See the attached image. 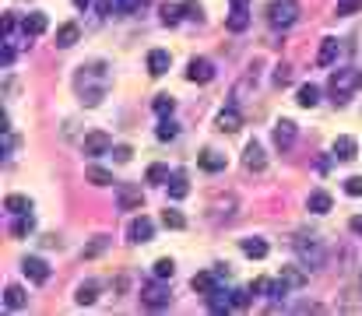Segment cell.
I'll use <instances>...</instances> for the list:
<instances>
[{"label": "cell", "instance_id": "cell-42", "mask_svg": "<svg viewBox=\"0 0 362 316\" xmlns=\"http://www.w3.org/2000/svg\"><path fill=\"white\" fill-rule=\"evenodd\" d=\"M113 158H116V162H131L134 151H131L127 144H116V148H113Z\"/></svg>", "mask_w": 362, "mask_h": 316}, {"label": "cell", "instance_id": "cell-39", "mask_svg": "<svg viewBox=\"0 0 362 316\" xmlns=\"http://www.w3.org/2000/svg\"><path fill=\"white\" fill-rule=\"evenodd\" d=\"M148 183H166L169 179V169L162 166V162H155V166H148V176H144Z\"/></svg>", "mask_w": 362, "mask_h": 316}, {"label": "cell", "instance_id": "cell-26", "mask_svg": "<svg viewBox=\"0 0 362 316\" xmlns=\"http://www.w3.org/2000/svg\"><path fill=\"white\" fill-rule=\"evenodd\" d=\"M95 299H99V284H95V281L78 284V292H74V302H78V306H92Z\"/></svg>", "mask_w": 362, "mask_h": 316}, {"label": "cell", "instance_id": "cell-23", "mask_svg": "<svg viewBox=\"0 0 362 316\" xmlns=\"http://www.w3.org/2000/svg\"><path fill=\"white\" fill-rule=\"evenodd\" d=\"M4 306L8 309H25L28 306V295H25L21 284H8V289H4Z\"/></svg>", "mask_w": 362, "mask_h": 316}, {"label": "cell", "instance_id": "cell-16", "mask_svg": "<svg viewBox=\"0 0 362 316\" xmlns=\"http://www.w3.org/2000/svg\"><path fill=\"white\" fill-rule=\"evenodd\" d=\"M306 267L303 264H299V267H282V274H278V281L285 284V289L289 292H295V289H303V284H306Z\"/></svg>", "mask_w": 362, "mask_h": 316}, {"label": "cell", "instance_id": "cell-27", "mask_svg": "<svg viewBox=\"0 0 362 316\" xmlns=\"http://www.w3.org/2000/svg\"><path fill=\"white\" fill-rule=\"evenodd\" d=\"M299 106H303V109H313L317 102H320V88L317 84H303V88H299V99H295Z\"/></svg>", "mask_w": 362, "mask_h": 316}, {"label": "cell", "instance_id": "cell-36", "mask_svg": "<svg viewBox=\"0 0 362 316\" xmlns=\"http://www.w3.org/2000/svg\"><path fill=\"white\" fill-rule=\"evenodd\" d=\"M359 11H362V0H338V8H335L338 18H348V14H359Z\"/></svg>", "mask_w": 362, "mask_h": 316}, {"label": "cell", "instance_id": "cell-38", "mask_svg": "<svg viewBox=\"0 0 362 316\" xmlns=\"http://www.w3.org/2000/svg\"><path fill=\"white\" fill-rule=\"evenodd\" d=\"M250 299H253V289H236L232 292V309H247Z\"/></svg>", "mask_w": 362, "mask_h": 316}, {"label": "cell", "instance_id": "cell-31", "mask_svg": "<svg viewBox=\"0 0 362 316\" xmlns=\"http://www.w3.org/2000/svg\"><path fill=\"white\" fill-rule=\"evenodd\" d=\"M187 194H190L187 176H172V183H169V197H172V201H183Z\"/></svg>", "mask_w": 362, "mask_h": 316}, {"label": "cell", "instance_id": "cell-17", "mask_svg": "<svg viewBox=\"0 0 362 316\" xmlns=\"http://www.w3.org/2000/svg\"><path fill=\"white\" fill-rule=\"evenodd\" d=\"M169 63H172V56H169L166 49H152V53H148V74H152V78H162V74L169 71Z\"/></svg>", "mask_w": 362, "mask_h": 316}, {"label": "cell", "instance_id": "cell-18", "mask_svg": "<svg viewBox=\"0 0 362 316\" xmlns=\"http://www.w3.org/2000/svg\"><path fill=\"white\" fill-rule=\"evenodd\" d=\"M197 166L204 169V172H225V155H218V151H201L197 155Z\"/></svg>", "mask_w": 362, "mask_h": 316}, {"label": "cell", "instance_id": "cell-44", "mask_svg": "<svg viewBox=\"0 0 362 316\" xmlns=\"http://www.w3.org/2000/svg\"><path fill=\"white\" fill-rule=\"evenodd\" d=\"M102 249H106V239L99 236V239H95L92 246H88V249H84V257H95V253H102Z\"/></svg>", "mask_w": 362, "mask_h": 316}, {"label": "cell", "instance_id": "cell-45", "mask_svg": "<svg viewBox=\"0 0 362 316\" xmlns=\"http://www.w3.org/2000/svg\"><path fill=\"white\" fill-rule=\"evenodd\" d=\"M141 4H144V0H116V8H120V11H137Z\"/></svg>", "mask_w": 362, "mask_h": 316}, {"label": "cell", "instance_id": "cell-2", "mask_svg": "<svg viewBox=\"0 0 362 316\" xmlns=\"http://www.w3.org/2000/svg\"><path fill=\"white\" fill-rule=\"evenodd\" d=\"M267 21L275 28H292L299 21V4L295 0H271L267 4Z\"/></svg>", "mask_w": 362, "mask_h": 316}, {"label": "cell", "instance_id": "cell-9", "mask_svg": "<svg viewBox=\"0 0 362 316\" xmlns=\"http://www.w3.org/2000/svg\"><path fill=\"white\" fill-rule=\"evenodd\" d=\"M116 197H120V207H124V211H141V207H144V194H141L137 186L120 183V186H116Z\"/></svg>", "mask_w": 362, "mask_h": 316}, {"label": "cell", "instance_id": "cell-28", "mask_svg": "<svg viewBox=\"0 0 362 316\" xmlns=\"http://www.w3.org/2000/svg\"><path fill=\"white\" fill-rule=\"evenodd\" d=\"M88 179H92L95 186H113L116 179H113V172L109 169H102V166H88V172H84Z\"/></svg>", "mask_w": 362, "mask_h": 316}, {"label": "cell", "instance_id": "cell-3", "mask_svg": "<svg viewBox=\"0 0 362 316\" xmlns=\"http://www.w3.org/2000/svg\"><path fill=\"white\" fill-rule=\"evenodd\" d=\"M359 88V74L355 71H338L335 78H330V95H335V102L345 106L352 99V91Z\"/></svg>", "mask_w": 362, "mask_h": 316}, {"label": "cell", "instance_id": "cell-46", "mask_svg": "<svg viewBox=\"0 0 362 316\" xmlns=\"http://www.w3.org/2000/svg\"><path fill=\"white\" fill-rule=\"evenodd\" d=\"M348 229H352L355 236H362V214H355V218L348 221Z\"/></svg>", "mask_w": 362, "mask_h": 316}, {"label": "cell", "instance_id": "cell-20", "mask_svg": "<svg viewBox=\"0 0 362 316\" xmlns=\"http://www.w3.org/2000/svg\"><path fill=\"white\" fill-rule=\"evenodd\" d=\"M78 39H81V28H78L74 21H67V25L56 28V46H60V49H71Z\"/></svg>", "mask_w": 362, "mask_h": 316}, {"label": "cell", "instance_id": "cell-33", "mask_svg": "<svg viewBox=\"0 0 362 316\" xmlns=\"http://www.w3.org/2000/svg\"><path fill=\"white\" fill-rule=\"evenodd\" d=\"M162 225L166 229H187V218L179 214V211H172V207H166L162 211Z\"/></svg>", "mask_w": 362, "mask_h": 316}, {"label": "cell", "instance_id": "cell-37", "mask_svg": "<svg viewBox=\"0 0 362 316\" xmlns=\"http://www.w3.org/2000/svg\"><path fill=\"white\" fill-rule=\"evenodd\" d=\"M179 134V126L169 120V116H162V123H159V141H172Z\"/></svg>", "mask_w": 362, "mask_h": 316}, {"label": "cell", "instance_id": "cell-48", "mask_svg": "<svg viewBox=\"0 0 362 316\" xmlns=\"http://www.w3.org/2000/svg\"><path fill=\"white\" fill-rule=\"evenodd\" d=\"M250 4V0H232V8H247Z\"/></svg>", "mask_w": 362, "mask_h": 316}, {"label": "cell", "instance_id": "cell-13", "mask_svg": "<svg viewBox=\"0 0 362 316\" xmlns=\"http://www.w3.org/2000/svg\"><path fill=\"white\" fill-rule=\"evenodd\" d=\"M330 151H335L338 162H352V158H359V141L348 137V134H341L335 144H330Z\"/></svg>", "mask_w": 362, "mask_h": 316}, {"label": "cell", "instance_id": "cell-47", "mask_svg": "<svg viewBox=\"0 0 362 316\" xmlns=\"http://www.w3.org/2000/svg\"><path fill=\"white\" fill-rule=\"evenodd\" d=\"M74 8L78 11H88V8H92V0H74Z\"/></svg>", "mask_w": 362, "mask_h": 316}, {"label": "cell", "instance_id": "cell-1", "mask_svg": "<svg viewBox=\"0 0 362 316\" xmlns=\"http://www.w3.org/2000/svg\"><path fill=\"white\" fill-rule=\"evenodd\" d=\"M292 249H295V257H299V264H303L306 271H320L324 264H327V249H324V242H320V236H295L292 239Z\"/></svg>", "mask_w": 362, "mask_h": 316}, {"label": "cell", "instance_id": "cell-43", "mask_svg": "<svg viewBox=\"0 0 362 316\" xmlns=\"http://www.w3.org/2000/svg\"><path fill=\"white\" fill-rule=\"evenodd\" d=\"M183 14L187 18H201V4L197 0H183Z\"/></svg>", "mask_w": 362, "mask_h": 316}, {"label": "cell", "instance_id": "cell-15", "mask_svg": "<svg viewBox=\"0 0 362 316\" xmlns=\"http://www.w3.org/2000/svg\"><path fill=\"white\" fill-rule=\"evenodd\" d=\"M215 126L222 134H236L239 126H243V116H239V109L236 106H225L222 113H218V120H215Z\"/></svg>", "mask_w": 362, "mask_h": 316}, {"label": "cell", "instance_id": "cell-35", "mask_svg": "<svg viewBox=\"0 0 362 316\" xmlns=\"http://www.w3.org/2000/svg\"><path fill=\"white\" fill-rule=\"evenodd\" d=\"M179 18H187L183 14V4H162V21L166 25H179Z\"/></svg>", "mask_w": 362, "mask_h": 316}, {"label": "cell", "instance_id": "cell-5", "mask_svg": "<svg viewBox=\"0 0 362 316\" xmlns=\"http://www.w3.org/2000/svg\"><path fill=\"white\" fill-rule=\"evenodd\" d=\"M211 78H215V63H211V60L194 56V60L187 63V81H194V84H207Z\"/></svg>", "mask_w": 362, "mask_h": 316}, {"label": "cell", "instance_id": "cell-40", "mask_svg": "<svg viewBox=\"0 0 362 316\" xmlns=\"http://www.w3.org/2000/svg\"><path fill=\"white\" fill-rule=\"evenodd\" d=\"M345 194L348 197H362V176H348L345 179Z\"/></svg>", "mask_w": 362, "mask_h": 316}, {"label": "cell", "instance_id": "cell-8", "mask_svg": "<svg viewBox=\"0 0 362 316\" xmlns=\"http://www.w3.org/2000/svg\"><path fill=\"white\" fill-rule=\"evenodd\" d=\"M152 236H155V225H152V218H144V214L131 218V225H127V239H131V242H148Z\"/></svg>", "mask_w": 362, "mask_h": 316}, {"label": "cell", "instance_id": "cell-19", "mask_svg": "<svg viewBox=\"0 0 362 316\" xmlns=\"http://www.w3.org/2000/svg\"><path fill=\"white\" fill-rule=\"evenodd\" d=\"M338 53H341V43L327 36V39L320 43V53H317V63H320V67H330V63H335V60H338Z\"/></svg>", "mask_w": 362, "mask_h": 316}, {"label": "cell", "instance_id": "cell-21", "mask_svg": "<svg viewBox=\"0 0 362 316\" xmlns=\"http://www.w3.org/2000/svg\"><path fill=\"white\" fill-rule=\"evenodd\" d=\"M32 232H36V218H32V214H28V211H25V214H14V225H11V236H14V239H28V236H32Z\"/></svg>", "mask_w": 362, "mask_h": 316}, {"label": "cell", "instance_id": "cell-12", "mask_svg": "<svg viewBox=\"0 0 362 316\" xmlns=\"http://www.w3.org/2000/svg\"><path fill=\"white\" fill-rule=\"evenodd\" d=\"M295 134H299V126H295L292 120H278V123H275V144H278L282 151H289V148L295 144Z\"/></svg>", "mask_w": 362, "mask_h": 316}, {"label": "cell", "instance_id": "cell-14", "mask_svg": "<svg viewBox=\"0 0 362 316\" xmlns=\"http://www.w3.org/2000/svg\"><path fill=\"white\" fill-rule=\"evenodd\" d=\"M218 281H222V278H218L215 271H201V274L190 278V289H194L197 295H211V292L218 289Z\"/></svg>", "mask_w": 362, "mask_h": 316}, {"label": "cell", "instance_id": "cell-29", "mask_svg": "<svg viewBox=\"0 0 362 316\" xmlns=\"http://www.w3.org/2000/svg\"><path fill=\"white\" fill-rule=\"evenodd\" d=\"M250 25V11L247 8H232V14H229V32H243Z\"/></svg>", "mask_w": 362, "mask_h": 316}, {"label": "cell", "instance_id": "cell-25", "mask_svg": "<svg viewBox=\"0 0 362 316\" xmlns=\"http://www.w3.org/2000/svg\"><path fill=\"white\" fill-rule=\"evenodd\" d=\"M306 207H310L313 214H327L330 207H335V201H330V194H324V190H313L310 201H306Z\"/></svg>", "mask_w": 362, "mask_h": 316}, {"label": "cell", "instance_id": "cell-6", "mask_svg": "<svg viewBox=\"0 0 362 316\" xmlns=\"http://www.w3.org/2000/svg\"><path fill=\"white\" fill-rule=\"evenodd\" d=\"M21 271H25V278L32 281V284H46L49 281V264L43 257H25L21 260Z\"/></svg>", "mask_w": 362, "mask_h": 316}, {"label": "cell", "instance_id": "cell-30", "mask_svg": "<svg viewBox=\"0 0 362 316\" xmlns=\"http://www.w3.org/2000/svg\"><path fill=\"white\" fill-rule=\"evenodd\" d=\"M152 274H155V278H162V281H172V274H176L172 257H159V260H155V267H152Z\"/></svg>", "mask_w": 362, "mask_h": 316}, {"label": "cell", "instance_id": "cell-49", "mask_svg": "<svg viewBox=\"0 0 362 316\" xmlns=\"http://www.w3.org/2000/svg\"><path fill=\"white\" fill-rule=\"evenodd\" d=\"M359 84H362V74H359Z\"/></svg>", "mask_w": 362, "mask_h": 316}, {"label": "cell", "instance_id": "cell-34", "mask_svg": "<svg viewBox=\"0 0 362 316\" xmlns=\"http://www.w3.org/2000/svg\"><path fill=\"white\" fill-rule=\"evenodd\" d=\"M152 109H155L159 116H172V109H176V99H172V95H155Z\"/></svg>", "mask_w": 362, "mask_h": 316}, {"label": "cell", "instance_id": "cell-10", "mask_svg": "<svg viewBox=\"0 0 362 316\" xmlns=\"http://www.w3.org/2000/svg\"><path fill=\"white\" fill-rule=\"evenodd\" d=\"M243 166H247L250 172H264V169H267V155H264V144H260V141H250V144H247Z\"/></svg>", "mask_w": 362, "mask_h": 316}, {"label": "cell", "instance_id": "cell-4", "mask_svg": "<svg viewBox=\"0 0 362 316\" xmlns=\"http://www.w3.org/2000/svg\"><path fill=\"white\" fill-rule=\"evenodd\" d=\"M169 299H172V292H169V284H166L162 278H155L152 284H144V289H141V302H144L148 309H166Z\"/></svg>", "mask_w": 362, "mask_h": 316}, {"label": "cell", "instance_id": "cell-32", "mask_svg": "<svg viewBox=\"0 0 362 316\" xmlns=\"http://www.w3.org/2000/svg\"><path fill=\"white\" fill-rule=\"evenodd\" d=\"M4 207H8L11 214H25V211H32V201L21 197V194H11V197L4 201Z\"/></svg>", "mask_w": 362, "mask_h": 316}, {"label": "cell", "instance_id": "cell-22", "mask_svg": "<svg viewBox=\"0 0 362 316\" xmlns=\"http://www.w3.org/2000/svg\"><path fill=\"white\" fill-rule=\"evenodd\" d=\"M207 299V309L211 313H229L232 309V292H225V289H215L211 295H204Z\"/></svg>", "mask_w": 362, "mask_h": 316}, {"label": "cell", "instance_id": "cell-24", "mask_svg": "<svg viewBox=\"0 0 362 316\" xmlns=\"http://www.w3.org/2000/svg\"><path fill=\"white\" fill-rule=\"evenodd\" d=\"M239 249H243L250 260H264V257H267V242H264V239H257V236L243 239V242H239Z\"/></svg>", "mask_w": 362, "mask_h": 316}, {"label": "cell", "instance_id": "cell-7", "mask_svg": "<svg viewBox=\"0 0 362 316\" xmlns=\"http://www.w3.org/2000/svg\"><path fill=\"white\" fill-rule=\"evenodd\" d=\"M81 151L84 155H106V151H113V137L109 134H102V131H92V134H84V141H81Z\"/></svg>", "mask_w": 362, "mask_h": 316}, {"label": "cell", "instance_id": "cell-11", "mask_svg": "<svg viewBox=\"0 0 362 316\" xmlns=\"http://www.w3.org/2000/svg\"><path fill=\"white\" fill-rule=\"evenodd\" d=\"M46 28H49V18H46L43 11H32V14H25V18H21V32H25V39L43 36Z\"/></svg>", "mask_w": 362, "mask_h": 316}, {"label": "cell", "instance_id": "cell-41", "mask_svg": "<svg viewBox=\"0 0 362 316\" xmlns=\"http://www.w3.org/2000/svg\"><path fill=\"white\" fill-rule=\"evenodd\" d=\"M292 81V67H289V63H278V67H275V84L282 88V84H289Z\"/></svg>", "mask_w": 362, "mask_h": 316}]
</instances>
